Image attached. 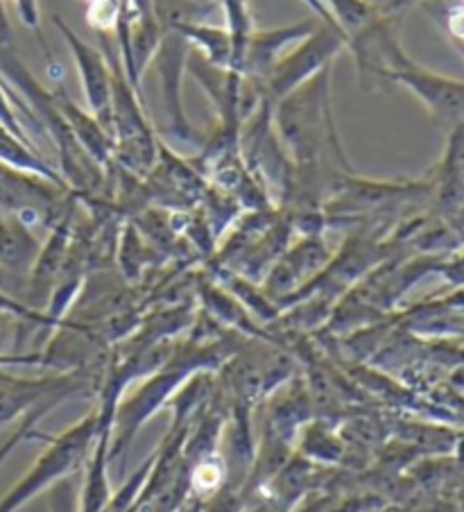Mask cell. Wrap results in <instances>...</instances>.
<instances>
[{
	"label": "cell",
	"instance_id": "cell-1",
	"mask_svg": "<svg viewBox=\"0 0 464 512\" xmlns=\"http://www.w3.org/2000/svg\"><path fill=\"white\" fill-rule=\"evenodd\" d=\"M100 429V411L91 413L48 442L44 454L30 467V472L0 499V512H16L64 476L82 469L96 442Z\"/></svg>",
	"mask_w": 464,
	"mask_h": 512
},
{
	"label": "cell",
	"instance_id": "cell-2",
	"mask_svg": "<svg viewBox=\"0 0 464 512\" xmlns=\"http://www.w3.org/2000/svg\"><path fill=\"white\" fill-rule=\"evenodd\" d=\"M397 59L399 62L394 64L397 75L394 78L415 89L428 107L444 116H464V82L421 71V68L408 64L403 55H397Z\"/></svg>",
	"mask_w": 464,
	"mask_h": 512
},
{
	"label": "cell",
	"instance_id": "cell-3",
	"mask_svg": "<svg viewBox=\"0 0 464 512\" xmlns=\"http://www.w3.org/2000/svg\"><path fill=\"white\" fill-rule=\"evenodd\" d=\"M34 252H37V245H34V238L25 223L19 218H0V268L21 272L32 266Z\"/></svg>",
	"mask_w": 464,
	"mask_h": 512
},
{
	"label": "cell",
	"instance_id": "cell-4",
	"mask_svg": "<svg viewBox=\"0 0 464 512\" xmlns=\"http://www.w3.org/2000/svg\"><path fill=\"white\" fill-rule=\"evenodd\" d=\"M82 469L64 476L50 485V512H80L82 510Z\"/></svg>",
	"mask_w": 464,
	"mask_h": 512
},
{
	"label": "cell",
	"instance_id": "cell-5",
	"mask_svg": "<svg viewBox=\"0 0 464 512\" xmlns=\"http://www.w3.org/2000/svg\"><path fill=\"white\" fill-rule=\"evenodd\" d=\"M0 161L7 166H14V168H28L34 170V173H46L48 170L39 164V161H34L25 148H21L19 143H16L10 134H7L3 127H0Z\"/></svg>",
	"mask_w": 464,
	"mask_h": 512
},
{
	"label": "cell",
	"instance_id": "cell-6",
	"mask_svg": "<svg viewBox=\"0 0 464 512\" xmlns=\"http://www.w3.org/2000/svg\"><path fill=\"white\" fill-rule=\"evenodd\" d=\"M302 512H324V503H315V506H308Z\"/></svg>",
	"mask_w": 464,
	"mask_h": 512
},
{
	"label": "cell",
	"instance_id": "cell-7",
	"mask_svg": "<svg viewBox=\"0 0 464 512\" xmlns=\"http://www.w3.org/2000/svg\"><path fill=\"white\" fill-rule=\"evenodd\" d=\"M458 46H460V50H462V55H464V41H460V44H458Z\"/></svg>",
	"mask_w": 464,
	"mask_h": 512
},
{
	"label": "cell",
	"instance_id": "cell-8",
	"mask_svg": "<svg viewBox=\"0 0 464 512\" xmlns=\"http://www.w3.org/2000/svg\"><path fill=\"white\" fill-rule=\"evenodd\" d=\"M0 218H3V213H0Z\"/></svg>",
	"mask_w": 464,
	"mask_h": 512
}]
</instances>
